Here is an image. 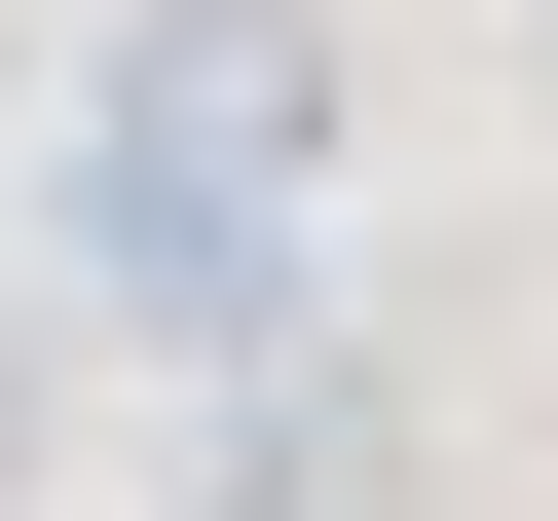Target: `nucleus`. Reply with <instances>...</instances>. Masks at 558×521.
<instances>
[{"mask_svg": "<svg viewBox=\"0 0 558 521\" xmlns=\"http://www.w3.org/2000/svg\"><path fill=\"white\" fill-rule=\"evenodd\" d=\"M0 484H38V336H0Z\"/></svg>", "mask_w": 558, "mask_h": 521, "instance_id": "f257e3e1", "label": "nucleus"}]
</instances>
